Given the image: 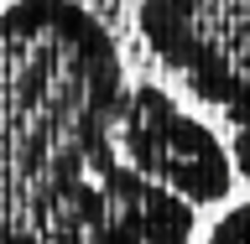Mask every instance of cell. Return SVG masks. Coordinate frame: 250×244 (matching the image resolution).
<instances>
[{
  "label": "cell",
  "instance_id": "3",
  "mask_svg": "<svg viewBox=\"0 0 250 244\" xmlns=\"http://www.w3.org/2000/svg\"><path fill=\"white\" fill-rule=\"evenodd\" d=\"M115 146H120V161L136 177L167 187L188 208L224 203L234 187V167H229L224 140L203 120H193L162 83L125 89L120 120H115Z\"/></svg>",
  "mask_w": 250,
  "mask_h": 244
},
{
  "label": "cell",
  "instance_id": "2",
  "mask_svg": "<svg viewBox=\"0 0 250 244\" xmlns=\"http://www.w3.org/2000/svg\"><path fill=\"white\" fill-rule=\"evenodd\" d=\"M136 26L162 68L229 120V167L250 182V0H141Z\"/></svg>",
  "mask_w": 250,
  "mask_h": 244
},
{
  "label": "cell",
  "instance_id": "1",
  "mask_svg": "<svg viewBox=\"0 0 250 244\" xmlns=\"http://www.w3.org/2000/svg\"><path fill=\"white\" fill-rule=\"evenodd\" d=\"M125 89L78 0L0 5V244H193L198 208L120 161Z\"/></svg>",
  "mask_w": 250,
  "mask_h": 244
},
{
  "label": "cell",
  "instance_id": "4",
  "mask_svg": "<svg viewBox=\"0 0 250 244\" xmlns=\"http://www.w3.org/2000/svg\"><path fill=\"white\" fill-rule=\"evenodd\" d=\"M203 244H250V203L229 208V213L208 229V239H203Z\"/></svg>",
  "mask_w": 250,
  "mask_h": 244
}]
</instances>
